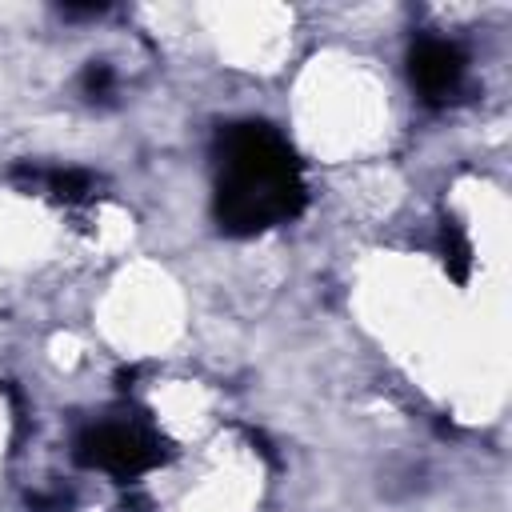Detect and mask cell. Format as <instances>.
I'll return each mask as SVG.
<instances>
[{"instance_id": "cell-4", "label": "cell", "mask_w": 512, "mask_h": 512, "mask_svg": "<svg viewBox=\"0 0 512 512\" xmlns=\"http://www.w3.org/2000/svg\"><path fill=\"white\" fill-rule=\"evenodd\" d=\"M8 180L24 192H48L56 204H88L100 192V176H92L88 168H40V164H16L8 172Z\"/></svg>"}, {"instance_id": "cell-3", "label": "cell", "mask_w": 512, "mask_h": 512, "mask_svg": "<svg viewBox=\"0 0 512 512\" xmlns=\"http://www.w3.org/2000/svg\"><path fill=\"white\" fill-rule=\"evenodd\" d=\"M468 72V56L456 40L444 36H420L408 52V80L420 92V100L428 104H444L460 92Z\"/></svg>"}, {"instance_id": "cell-1", "label": "cell", "mask_w": 512, "mask_h": 512, "mask_svg": "<svg viewBox=\"0 0 512 512\" xmlns=\"http://www.w3.org/2000/svg\"><path fill=\"white\" fill-rule=\"evenodd\" d=\"M216 188L212 220L224 236H260L304 212V164L296 148L264 120H236L212 144Z\"/></svg>"}, {"instance_id": "cell-5", "label": "cell", "mask_w": 512, "mask_h": 512, "mask_svg": "<svg viewBox=\"0 0 512 512\" xmlns=\"http://www.w3.org/2000/svg\"><path fill=\"white\" fill-rule=\"evenodd\" d=\"M436 252H440L444 272H448L456 284H464L468 272H472V244H468V232H464L452 216L440 224V244H436Z\"/></svg>"}, {"instance_id": "cell-6", "label": "cell", "mask_w": 512, "mask_h": 512, "mask_svg": "<svg viewBox=\"0 0 512 512\" xmlns=\"http://www.w3.org/2000/svg\"><path fill=\"white\" fill-rule=\"evenodd\" d=\"M80 92L88 100H108L116 92V72L104 64V60H92L84 72H80Z\"/></svg>"}, {"instance_id": "cell-8", "label": "cell", "mask_w": 512, "mask_h": 512, "mask_svg": "<svg viewBox=\"0 0 512 512\" xmlns=\"http://www.w3.org/2000/svg\"><path fill=\"white\" fill-rule=\"evenodd\" d=\"M104 8H108V4H64L60 12H64V16H72V20H80V16H100Z\"/></svg>"}, {"instance_id": "cell-2", "label": "cell", "mask_w": 512, "mask_h": 512, "mask_svg": "<svg viewBox=\"0 0 512 512\" xmlns=\"http://www.w3.org/2000/svg\"><path fill=\"white\" fill-rule=\"evenodd\" d=\"M164 440L136 420H100L88 424L76 444H72V460L80 468H100L116 480H136L148 468H156L164 460Z\"/></svg>"}, {"instance_id": "cell-7", "label": "cell", "mask_w": 512, "mask_h": 512, "mask_svg": "<svg viewBox=\"0 0 512 512\" xmlns=\"http://www.w3.org/2000/svg\"><path fill=\"white\" fill-rule=\"evenodd\" d=\"M28 504L36 508V512H64L68 508V496H28Z\"/></svg>"}]
</instances>
